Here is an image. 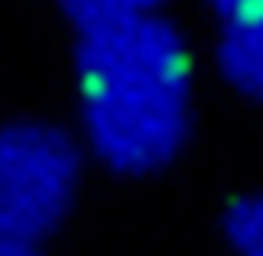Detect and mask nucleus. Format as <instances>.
<instances>
[{
  "instance_id": "obj_3",
  "label": "nucleus",
  "mask_w": 263,
  "mask_h": 256,
  "mask_svg": "<svg viewBox=\"0 0 263 256\" xmlns=\"http://www.w3.org/2000/svg\"><path fill=\"white\" fill-rule=\"evenodd\" d=\"M60 10L84 30V27L97 24H114V20H130V17H143L154 13V7L160 0H57Z\"/></svg>"
},
{
  "instance_id": "obj_4",
  "label": "nucleus",
  "mask_w": 263,
  "mask_h": 256,
  "mask_svg": "<svg viewBox=\"0 0 263 256\" xmlns=\"http://www.w3.org/2000/svg\"><path fill=\"white\" fill-rule=\"evenodd\" d=\"M227 237L243 256H263V203H237L227 213Z\"/></svg>"
},
{
  "instance_id": "obj_1",
  "label": "nucleus",
  "mask_w": 263,
  "mask_h": 256,
  "mask_svg": "<svg viewBox=\"0 0 263 256\" xmlns=\"http://www.w3.org/2000/svg\"><path fill=\"white\" fill-rule=\"evenodd\" d=\"M80 133L120 176H150L180 153L190 67L180 37L154 13L84 27L73 50Z\"/></svg>"
},
{
  "instance_id": "obj_2",
  "label": "nucleus",
  "mask_w": 263,
  "mask_h": 256,
  "mask_svg": "<svg viewBox=\"0 0 263 256\" xmlns=\"http://www.w3.org/2000/svg\"><path fill=\"white\" fill-rule=\"evenodd\" d=\"M80 147L47 120L0 127V230L44 240L67 220L80 193Z\"/></svg>"
},
{
  "instance_id": "obj_5",
  "label": "nucleus",
  "mask_w": 263,
  "mask_h": 256,
  "mask_svg": "<svg viewBox=\"0 0 263 256\" xmlns=\"http://www.w3.org/2000/svg\"><path fill=\"white\" fill-rule=\"evenodd\" d=\"M0 256H44V240L0 230Z\"/></svg>"
}]
</instances>
